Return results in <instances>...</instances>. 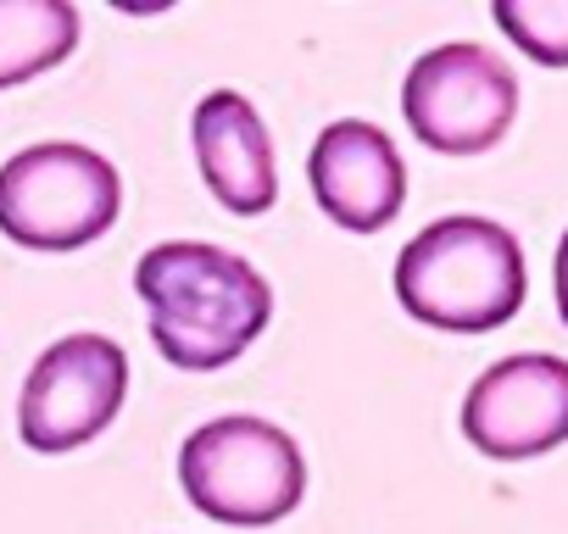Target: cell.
<instances>
[{
  "mask_svg": "<svg viewBox=\"0 0 568 534\" xmlns=\"http://www.w3.org/2000/svg\"><path fill=\"white\" fill-rule=\"evenodd\" d=\"M402 117L429 151L479 156V151L501 145V134L513 129L518 79L496 51H485L474 40H452V45L424 51L407 68Z\"/></svg>",
  "mask_w": 568,
  "mask_h": 534,
  "instance_id": "cell-5",
  "label": "cell"
},
{
  "mask_svg": "<svg viewBox=\"0 0 568 534\" xmlns=\"http://www.w3.org/2000/svg\"><path fill=\"white\" fill-rule=\"evenodd\" d=\"M156 351L184 373H217L273 324V290L256 267L206 239H162L134 267Z\"/></svg>",
  "mask_w": 568,
  "mask_h": 534,
  "instance_id": "cell-1",
  "label": "cell"
},
{
  "mask_svg": "<svg viewBox=\"0 0 568 534\" xmlns=\"http://www.w3.org/2000/svg\"><path fill=\"white\" fill-rule=\"evenodd\" d=\"M496 29L540 68H568V0H496Z\"/></svg>",
  "mask_w": 568,
  "mask_h": 534,
  "instance_id": "cell-11",
  "label": "cell"
},
{
  "mask_svg": "<svg viewBox=\"0 0 568 534\" xmlns=\"http://www.w3.org/2000/svg\"><path fill=\"white\" fill-rule=\"evenodd\" d=\"M179 484L201 517L229 528H267L302 506L307 456L278 423L229 412L179 445Z\"/></svg>",
  "mask_w": 568,
  "mask_h": 534,
  "instance_id": "cell-3",
  "label": "cell"
},
{
  "mask_svg": "<svg viewBox=\"0 0 568 534\" xmlns=\"http://www.w3.org/2000/svg\"><path fill=\"white\" fill-rule=\"evenodd\" d=\"M195 162L212 189V201L234 217H262L278 201V162H273V134L262 112L240 90H212L201 95L190 117Z\"/></svg>",
  "mask_w": 568,
  "mask_h": 534,
  "instance_id": "cell-9",
  "label": "cell"
},
{
  "mask_svg": "<svg viewBox=\"0 0 568 534\" xmlns=\"http://www.w3.org/2000/svg\"><path fill=\"white\" fill-rule=\"evenodd\" d=\"M396 301L446 335H490L524 307V250L513 228L457 212L418 228L396 256Z\"/></svg>",
  "mask_w": 568,
  "mask_h": 534,
  "instance_id": "cell-2",
  "label": "cell"
},
{
  "mask_svg": "<svg viewBox=\"0 0 568 534\" xmlns=\"http://www.w3.org/2000/svg\"><path fill=\"white\" fill-rule=\"evenodd\" d=\"M73 0H0V90H18L79 51Z\"/></svg>",
  "mask_w": 568,
  "mask_h": 534,
  "instance_id": "cell-10",
  "label": "cell"
},
{
  "mask_svg": "<svg viewBox=\"0 0 568 534\" xmlns=\"http://www.w3.org/2000/svg\"><path fill=\"white\" fill-rule=\"evenodd\" d=\"M557 312H562V324H568V228H562V239H557Z\"/></svg>",
  "mask_w": 568,
  "mask_h": 534,
  "instance_id": "cell-12",
  "label": "cell"
},
{
  "mask_svg": "<svg viewBox=\"0 0 568 534\" xmlns=\"http://www.w3.org/2000/svg\"><path fill=\"white\" fill-rule=\"evenodd\" d=\"M463 434L490 462H524L568 440V362L518 351L490 362L463 396Z\"/></svg>",
  "mask_w": 568,
  "mask_h": 534,
  "instance_id": "cell-7",
  "label": "cell"
},
{
  "mask_svg": "<svg viewBox=\"0 0 568 534\" xmlns=\"http://www.w3.org/2000/svg\"><path fill=\"white\" fill-rule=\"evenodd\" d=\"M307 184L329 223L346 234H379L407 206V162L396 140L368 117H335L307 151Z\"/></svg>",
  "mask_w": 568,
  "mask_h": 534,
  "instance_id": "cell-8",
  "label": "cell"
},
{
  "mask_svg": "<svg viewBox=\"0 0 568 534\" xmlns=\"http://www.w3.org/2000/svg\"><path fill=\"white\" fill-rule=\"evenodd\" d=\"M118 212L123 178L90 145L40 140L0 162V234L23 250H84L118 223Z\"/></svg>",
  "mask_w": 568,
  "mask_h": 534,
  "instance_id": "cell-4",
  "label": "cell"
},
{
  "mask_svg": "<svg viewBox=\"0 0 568 534\" xmlns=\"http://www.w3.org/2000/svg\"><path fill=\"white\" fill-rule=\"evenodd\" d=\"M129 401V351L112 335H62L40 351L18 396V434L40 456L101 440Z\"/></svg>",
  "mask_w": 568,
  "mask_h": 534,
  "instance_id": "cell-6",
  "label": "cell"
}]
</instances>
